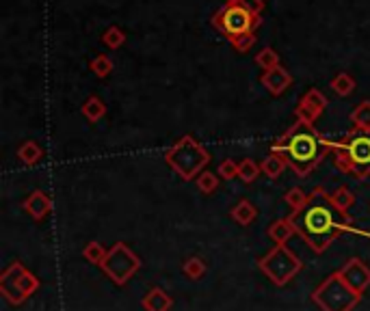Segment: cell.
<instances>
[{
    "mask_svg": "<svg viewBox=\"0 0 370 311\" xmlns=\"http://www.w3.org/2000/svg\"><path fill=\"white\" fill-rule=\"evenodd\" d=\"M312 301L318 305L320 311H353L362 297L347 285L340 272H331L312 292Z\"/></svg>",
    "mask_w": 370,
    "mask_h": 311,
    "instance_id": "6",
    "label": "cell"
},
{
    "mask_svg": "<svg viewBox=\"0 0 370 311\" xmlns=\"http://www.w3.org/2000/svg\"><path fill=\"white\" fill-rule=\"evenodd\" d=\"M18 158L24 162L26 167H35V165H39V160L43 158V152H41V147L35 141H24L18 147Z\"/></svg>",
    "mask_w": 370,
    "mask_h": 311,
    "instance_id": "18",
    "label": "cell"
},
{
    "mask_svg": "<svg viewBox=\"0 0 370 311\" xmlns=\"http://www.w3.org/2000/svg\"><path fill=\"white\" fill-rule=\"evenodd\" d=\"M331 156L338 171L353 175L356 179L370 177V132L353 128L331 143Z\"/></svg>",
    "mask_w": 370,
    "mask_h": 311,
    "instance_id": "3",
    "label": "cell"
},
{
    "mask_svg": "<svg viewBox=\"0 0 370 311\" xmlns=\"http://www.w3.org/2000/svg\"><path fill=\"white\" fill-rule=\"evenodd\" d=\"M230 43H232V48H234L236 52L245 54V52H249L251 48L255 46V35H253V32H247V35H240V37L230 39Z\"/></svg>",
    "mask_w": 370,
    "mask_h": 311,
    "instance_id": "32",
    "label": "cell"
},
{
    "mask_svg": "<svg viewBox=\"0 0 370 311\" xmlns=\"http://www.w3.org/2000/svg\"><path fill=\"white\" fill-rule=\"evenodd\" d=\"M234 3L245 7L253 15H262V11H264V0H234Z\"/></svg>",
    "mask_w": 370,
    "mask_h": 311,
    "instance_id": "33",
    "label": "cell"
},
{
    "mask_svg": "<svg viewBox=\"0 0 370 311\" xmlns=\"http://www.w3.org/2000/svg\"><path fill=\"white\" fill-rule=\"evenodd\" d=\"M113 61H110V57H106V54H98V57H93L91 59V63H89V70L98 76V78H108L110 76V72H113Z\"/></svg>",
    "mask_w": 370,
    "mask_h": 311,
    "instance_id": "27",
    "label": "cell"
},
{
    "mask_svg": "<svg viewBox=\"0 0 370 311\" xmlns=\"http://www.w3.org/2000/svg\"><path fill=\"white\" fill-rule=\"evenodd\" d=\"M351 121H353V128H360V130L370 132V100L360 102L351 110Z\"/></svg>",
    "mask_w": 370,
    "mask_h": 311,
    "instance_id": "23",
    "label": "cell"
},
{
    "mask_svg": "<svg viewBox=\"0 0 370 311\" xmlns=\"http://www.w3.org/2000/svg\"><path fill=\"white\" fill-rule=\"evenodd\" d=\"M141 305L146 311H171L173 299L163 288H152L146 297L141 299Z\"/></svg>",
    "mask_w": 370,
    "mask_h": 311,
    "instance_id": "14",
    "label": "cell"
},
{
    "mask_svg": "<svg viewBox=\"0 0 370 311\" xmlns=\"http://www.w3.org/2000/svg\"><path fill=\"white\" fill-rule=\"evenodd\" d=\"M286 167H288V165H286V160H284L280 154H275V152H271V154L260 162L262 173H264L266 177H271V179H278V177L284 173Z\"/></svg>",
    "mask_w": 370,
    "mask_h": 311,
    "instance_id": "21",
    "label": "cell"
},
{
    "mask_svg": "<svg viewBox=\"0 0 370 311\" xmlns=\"http://www.w3.org/2000/svg\"><path fill=\"white\" fill-rule=\"evenodd\" d=\"M260 171H262V169L255 165L251 158H245V160L238 162V179H243L245 184H253L255 179H258Z\"/></svg>",
    "mask_w": 370,
    "mask_h": 311,
    "instance_id": "26",
    "label": "cell"
},
{
    "mask_svg": "<svg viewBox=\"0 0 370 311\" xmlns=\"http://www.w3.org/2000/svg\"><path fill=\"white\" fill-rule=\"evenodd\" d=\"M258 268L273 285L284 288L303 270V259L295 251L288 249L286 244H275L269 253L258 259Z\"/></svg>",
    "mask_w": 370,
    "mask_h": 311,
    "instance_id": "5",
    "label": "cell"
},
{
    "mask_svg": "<svg viewBox=\"0 0 370 311\" xmlns=\"http://www.w3.org/2000/svg\"><path fill=\"white\" fill-rule=\"evenodd\" d=\"M230 217H232L234 223L247 227V225H251V223L255 221V217H258V208H255L249 199H240V201L230 210Z\"/></svg>",
    "mask_w": 370,
    "mask_h": 311,
    "instance_id": "16",
    "label": "cell"
},
{
    "mask_svg": "<svg viewBox=\"0 0 370 311\" xmlns=\"http://www.w3.org/2000/svg\"><path fill=\"white\" fill-rule=\"evenodd\" d=\"M217 173H219V177L225 179V182H230V179H236V177H238V162H234L232 158L221 160Z\"/></svg>",
    "mask_w": 370,
    "mask_h": 311,
    "instance_id": "31",
    "label": "cell"
},
{
    "mask_svg": "<svg viewBox=\"0 0 370 311\" xmlns=\"http://www.w3.org/2000/svg\"><path fill=\"white\" fill-rule=\"evenodd\" d=\"M39 288V277H35V272H30L18 259L11 261L5 272L0 274V294L15 307L26 303Z\"/></svg>",
    "mask_w": 370,
    "mask_h": 311,
    "instance_id": "7",
    "label": "cell"
},
{
    "mask_svg": "<svg viewBox=\"0 0 370 311\" xmlns=\"http://www.w3.org/2000/svg\"><path fill=\"white\" fill-rule=\"evenodd\" d=\"M106 104L104 100H100L98 95H89L87 100L83 102V106H80V112H83V117L89 121V123H98L104 114H106Z\"/></svg>",
    "mask_w": 370,
    "mask_h": 311,
    "instance_id": "17",
    "label": "cell"
},
{
    "mask_svg": "<svg viewBox=\"0 0 370 311\" xmlns=\"http://www.w3.org/2000/svg\"><path fill=\"white\" fill-rule=\"evenodd\" d=\"M211 24L221 32L225 39H234L240 35H247V32H253L262 24L260 15L249 13L245 7H240L234 0H225V5L211 18Z\"/></svg>",
    "mask_w": 370,
    "mask_h": 311,
    "instance_id": "8",
    "label": "cell"
},
{
    "mask_svg": "<svg viewBox=\"0 0 370 311\" xmlns=\"http://www.w3.org/2000/svg\"><path fill=\"white\" fill-rule=\"evenodd\" d=\"M260 83L273 97H280V95H284L288 91V87L293 85V76H291V72L284 70L280 65V68H273V70L264 72L262 78H260Z\"/></svg>",
    "mask_w": 370,
    "mask_h": 311,
    "instance_id": "13",
    "label": "cell"
},
{
    "mask_svg": "<svg viewBox=\"0 0 370 311\" xmlns=\"http://www.w3.org/2000/svg\"><path fill=\"white\" fill-rule=\"evenodd\" d=\"M291 221L297 229V234L303 238V242L318 255L325 253L342 234H360L370 238V232L358 229L356 221L349 214L333 208L323 186H316L312 190L310 201L303 210L291 212Z\"/></svg>",
    "mask_w": 370,
    "mask_h": 311,
    "instance_id": "1",
    "label": "cell"
},
{
    "mask_svg": "<svg viewBox=\"0 0 370 311\" xmlns=\"http://www.w3.org/2000/svg\"><path fill=\"white\" fill-rule=\"evenodd\" d=\"M284 201H286V205L291 208L293 212H299V210H303L305 205H308L310 194L305 192L301 186H295V188H291V190L284 194Z\"/></svg>",
    "mask_w": 370,
    "mask_h": 311,
    "instance_id": "24",
    "label": "cell"
},
{
    "mask_svg": "<svg viewBox=\"0 0 370 311\" xmlns=\"http://www.w3.org/2000/svg\"><path fill=\"white\" fill-rule=\"evenodd\" d=\"M211 152L206 150L202 143H197L193 137H182L178 143H173L165 152V162L167 167L178 173L184 182L197 179L202 171H206L208 162H211Z\"/></svg>",
    "mask_w": 370,
    "mask_h": 311,
    "instance_id": "4",
    "label": "cell"
},
{
    "mask_svg": "<svg viewBox=\"0 0 370 311\" xmlns=\"http://www.w3.org/2000/svg\"><path fill=\"white\" fill-rule=\"evenodd\" d=\"M106 251L108 249H104L100 242H87V247L83 249V257L89 261V264H93V266H100L102 261H104V257H106Z\"/></svg>",
    "mask_w": 370,
    "mask_h": 311,
    "instance_id": "29",
    "label": "cell"
},
{
    "mask_svg": "<svg viewBox=\"0 0 370 311\" xmlns=\"http://www.w3.org/2000/svg\"><path fill=\"white\" fill-rule=\"evenodd\" d=\"M255 65H258V68H262L264 72H269L273 68H280V54H278V50H273L271 46L262 48V50L255 54Z\"/></svg>",
    "mask_w": 370,
    "mask_h": 311,
    "instance_id": "25",
    "label": "cell"
},
{
    "mask_svg": "<svg viewBox=\"0 0 370 311\" xmlns=\"http://www.w3.org/2000/svg\"><path fill=\"white\" fill-rule=\"evenodd\" d=\"M331 143L312 123L295 121L286 132L271 145V152L280 154L288 169H293L299 177H308L327 154H331Z\"/></svg>",
    "mask_w": 370,
    "mask_h": 311,
    "instance_id": "2",
    "label": "cell"
},
{
    "mask_svg": "<svg viewBox=\"0 0 370 311\" xmlns=\"http://www.w3.org/2000/svg\"><path fill=\"white\" fill-rule=\"evenodd\" d=\"M295 234H297V229H295L291 217L280 219V221H273V223L269 225V229H266V236H269L273 242H275V244H286Z\"/></svg>",
    "mask_w": 370,
    "mask_h": 311,
    "instance_id": "15",
    "label": "cell"
},
{
    "mask_svg": "<svg viewBox=\"0 0 370 311\" xmlns=\"http://www.w3.org/2000/svg\"><path fill=\"white\" fill-rule=\"evenodd\" d=\"M329 201L333 203V208H338L344 214H349V210L356 205V194H353L351 188L347 186H338L331 194H329Z\"/></svg>",
    "mask_w": 370,
    "mask_h": 311,
    "instance_id": "19",
    "label": "cell"
},
{
    "mask_svg": "<svg viewBox=\"0 0 370 311\" xmlns=\"http://www.w3.org/2000/svg\"><path fill=\"white\" fill-rule=\"evenodd\" d=\"M338 272H340V277L347 281V285L351 290H356L360 297L370 288V266L360 257H351Z\"/></svg>",
    "mask_w": 370,
    "mask_h": 311,
    "instance_id": "11",
    "label": "cell"
},
{
    "mask_svg": "<svg viewBox=\"0 0 370 311\" xmlns=\"http://www.w3.org/2000/svg\"><path fill=\"white\" fill-rule=\"evenodd\" d=\"M102 43L106 48H110V50H117V48H121L126 43V32L119 26H108L102 35Z\"/></svg>",
    "mask_w": 370,
    "mask_h": 311,
    "instance_id": "28",
    "label": "cell"
},
{
    "mask_svg": "<svg viewBox=\"0 0 370 311\" xmlns=\"http://www.w3.org/2000/svg\"><path fill=\"white\" fill-rule=\"evenodd\" d=\"M206 270H208V266H206V261L199 255H191V257H186L182 261V272H184L186 279H191V281H199L202 277L206 274Z\"/></svg>",
    "mask_w": 370,
    "mask_h": 311,
    "instance_id": "20",
    "label": "cell"
},
{
    "mask_svg": "<svg viewBox=\"0 0 370 311\" xmlns=\"http://www.w3.org/2000/svg\"><path fill=\"white\" fill-rule=\"evenodd\" d=\"M100 270L115 285H126L141 270V257L128 247L126 242H115L106 251V257L100 264Z\"/></svg>",
    "mask_w": 370,
    "mask_h": 311,
    "instance_id": "9",
    "label": "cell"
},
{
    "mask_svg": "<svg viewBox=\"0 0 370 311\" xmlns=\"http://www.w3.org/2000/svg\"><path fill=\"white\" fill-rule=\"evenodd\" d=\"M22 210H24L33 221L41 223V221L52 212V199L48 197L43 190H33V192H30L28 197L22 201Z\"/></svg>",
    "mask_w": 370,
    "mask_h": 311,
    "instance_id": "12",
    "label": "cell"
},
{
    "mask_svg": "<svg viewBox=\"0 0 370 311\" xmlns=\"http://www.w3.org/2000/svg\"><path fill=\"white\" fill-rule=\"evenodd\" d=\"M325 108H327V97L318 89H308L301 95V100L295 108L297 121H305L314 126V121L325 112Z\"/></svg>",
    "mask_w": 370,
    "mask_h": 311,
    "instance_id": "10",
    "label": "cell"
},
{
    "mask_svg": "<svg viewBox=\"0 0 370 311\" xmlns=\"http://www.w3.org/2000/svg\"><path fill=\"white\" fill-rule=\"evenodd\" d=\"M195 184L204 194H213L219 188V175L213 171H202L199 177L195 179Z\"/></svg>",
    "mask_w": 370,
    "mask_h": 311,
    "instance_id": "30",
    "label": "cell"
},
{
    "mask_svg": "<svg viewBox=\"0 0 370 311\" xmlns=\"http://www.w3.org/2000/svg\"><path fill=\"white\" fill-rule=\"evenodd\" d=\"M356 87H358L356 78H353L351 74H347V72H340V74H335L331 78V89H333L335 95H340V97L351 95L353 91H356Z\"/></svg>",
    "mask_w": 370,
    "mask_h": 311,
    "instance_id": "22",
    "label": "cell"
}]
</instances>
